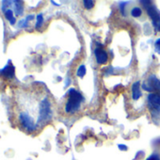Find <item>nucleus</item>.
Returning <instances> with one entry per match:
<instances>
[{"label": "nucleus", "mask_w": 160, "mask_h": 160, "mask_svg": "<svg viewBox=\"0 0 160 160\" xmlns=\"http://www.w3.org/2000/svg\"><path fill=\"white\" fill-rule=\"evenodd\" d=\"M148 104L150 109L152 111V115L159 114L160 112V94L150 93L148 96Z\"/></svg>", "instance_id": "nucleus-6"}, {"label": "nucleus", "mask_w": 160, "mask_h": 160, "mask_svg": "<svg viewBox=\"0 0 160 160\" xmlns=\"http://www.w3.org/2000/svg\"><path fill=\"white\" fill-rule=\"evenodd\" d=\"M19 122L22 125V127L28 133H33L37 130V124L34 122V119L29 115V113L22 111L19 114Z\"/></svg>", "instance_id": "nucleus-3"}, {"label": "nucleus", "mask_w": 160, "mask_h": 160, "mask_svg": "<svg viewBox=\"0 0 160 160\" xmlns=\"http://www.w3.org/2000/svg\"><path fill=\"white\" fill-rule=\"evenodd\" d=\"M4 14H5V17L9 20L11 25H14L16 23V19H15V17L13 15V12L12 10H7L4 12Z\"/></svg>", "instance_id": "nucleus-11"}, {"label": "nucleus", "mask_w": 160, "mask_h": 160, "mask_svg": "<svg viewBox=\"0 0 160 160\" xmlns=\"http://www.w3.org/2000/svg\"><path fill=\"white\" fill-rule=\"evenodd\" d=\"M155 49L158 53H160V39H158L155 42Z\"/></svg>", "instance_id": "nucleus-18"}, {"label": "nucleus", "mask_w": 160, "mask_h": 160, "mask_svg": "<svg viewBox=\"0 0 160 160\" xmlns=\"http://www.w3.org/2000/svg\"><path fill=\"white\" fill-rule=\"evenodd\" d=\"M95 58H96V61L98 64L100 65H104L108 62V53L102 49V48H97L95 50Z\"/></svg>", "instance_id": "nucleus-8"}, {"label": "nucleus", "mask_w": 160, "mask_h": 160, "mask_svg": "<svg viewBox=\"0 0 160 160\" xmlns=\"http://www.w3.org/2000/svg\"><path fill=\"white\" fill-rule=\"evenodd\" d=\"M85 73H86V67H85V65H81V66H80V67L77 69L76 74H77L79 77H83V76L85 75Z\"/></svg>", "instance_id": "nucleus-14"}, {"label": "nucleus", "mask_w": 160, "mask_h": 160, "mask_svg": "<svg viewBox=\"0 0 160 160\" xmlns=\"http://www.w3.org/2000/svg\"><path fill=\"white\" fill-rule=\"evenodd\" d=\"M142 88L147 92H152V93L160 94V80L154 75H150L143 83Z\"/></svg>", "instance_id": "nucleus-4"}, {"label": "nucleus", "mask_w": 160, "mask_h": 160, "mask_svg": "<svg viewBox=\"0 0 160 160\" xmlns=\"http://www.w3.org/2000/svg\"><path fill=\"white\" fill-rule=\"evenodd\" d=\"M13 8L16 15H22L24 12V5L22 1H13Z\"/></svg>", "instance_id": "nucleus-10"}, {"label": "nucleus", "mask_w": 160, "mask_h": 160, "mask_svg": "<svg viewBox=\"0 0 160 160\" xmlns=\"http://www.w3.org/2000/svg\"><path fill=\"white\" fill-rule=\"evenodd\" d=\"M146 11L150 16V18L152 19V23L154 26V28L160 31V14L158 12V11L156 10V8L149 1V5H145Z\"/></svg>", "instance_id": "nucleus-5"}, {"label": "nucleus", "mask_w": 160, "mask_h": 160, "mask_svg": "<svg viewBox=\"0 0 160 160\" xmlns=\"http://www.w3.org/2000/svg\"><path fill=\"white\" fill-rule=\"evenodd\" d=\"M141 14H142V10L140 8H138V7H135L131 11V15L133 17H135V18H138V17L141 16Z\"/></svg>", "instance_id": "nucleus-12"}, {"label": "nucleus", "mask_w": 160, "mask_h": 160, "mask_svg": "<svg viewBox=\"0 0 160 160\" xmlns=\"http://www.w3.org/2000/svg\"><path fill=\"white\" fill-rule=\"evenodd\" d=\"M0 74H1L3 77L8 78V79H12L14 78L15 75V68L12 64V62L11 60L8 61V63L5 65V67L3 69L0 70Z\"/></svg>", "instance_id": "nucleus-7"}, {"label": "nucleus", "mask_w": 160, "mask_h": 160, "mask_svg": "<svg viewBox=\"0 0 160 160\" xmlns=\"http://www.w3.org/2000/svg\"><path fill=\"white\" fill-rule=\"evenodd\" d=\"M83 5L87 10H91L94 7V1H92V0H85V1H83Z\"/></svg>", "instance_id": "nucleus-15"}, {"label": "nucleus", "mask_w": 160, "mask_h": 160, "mask_svg": "<svg viewBox=\"0 0 160 160\" xmlns=\"http://www.w3.org/2000/svg\"><path fill=\"white\" fill-rule=\"evenodd\" d=\"M42 22H43V17H42V14L40 13L38 14L37 16V23H36V28H40L42 25Z\"/></svg>", "instance_id": "nucleus-16"}, {"label": "nucleus", "mask_w": 160, "mask_h": 160, "mask_svg": "<svg viewBox=\"0 0 160 160\" xmlns=\"http://www.w3.org/2000/svg\"><path fill=\"white\" fill-rule=\"evenodd\" d=\"M83 101L84 98L81 95V93H79L74 89H71L68 92V98L65 103V108H64L65 112L69 115L75 114L79 110V108H81Z\"/></svg>", "instance_id": "nucleus-1"}, {"label": "nucleus", "mask_w": 160, "mask_h": 160, "mask_svg": "<svg viewBox=\"0 0 160 160\" xmlns=\"http://www.w3.org/2000/svg\"><path fill=\"white\" fill-rule=\"evenodd\" d=\"M146 160H160V157H159V155H158V154L153 153V154L150 155Z\"/></svg>", "instance_id": "nucleus-17"}, {"label": "nucleus", "mask_w": 160, "mask_h": 160, "mask_svg": "<svg viewBox=\"0 0 160 160\" xmlns=\"http://www.w3.org/2000/svg\"><path fill=\"white\" fill-rule=\"evenodd\" d=\"M140 96H141V92L139 88V82H136L132 86V97L134 100H138Z\"/></svg>", "instance_id": "nucleus-9"}, {"label": "nucleus", "mask_w": 160, "mask_h": 160, "mask_svg": "<svg viewBox=\"0 0 160 160\" xmlns=\"http://www.w3.org/2000/svg\"><path fill=\"white\" fill-rule=\"evenodd\" d=\"M53 117L52 104L47 96L43 97L39 105V116L37 120V126L47 123Z\"/></svg>", "instance_id": "nucleus-2"}, {"label": "nucleus", "mask_w": 160, "mask_h": 160, "mask_svg": "<svg viewBox=\"0 0 160 160\" xmlns=\"http://www.w3.org/2000/svg\"><path fill=\"white\" fill-rule=\"evenodd\" d=\"M120 149H121V150H122H122H126V148H125L124 146H122V145H120Z\"/></svg>", "instance_id": "nucleus-19"}, {"label": "nucleus", "mask_w": 160, "mask_h": 160, "mask_svg": "<svg viewBox=\"0 0 160 160\" xmlns=\"http://www.w3.org/2000/svg\"><path fill=\"white\" fill-rule=\"evenodd\" d=\"M33 18H34L33 15H28V16H27L26 19L21 20V21L19 22V27H21V28H27V27L28 26V22H29L31 19H33Z\"/></svg>", "instance_id": "nucleus-13"}]
</instances>
